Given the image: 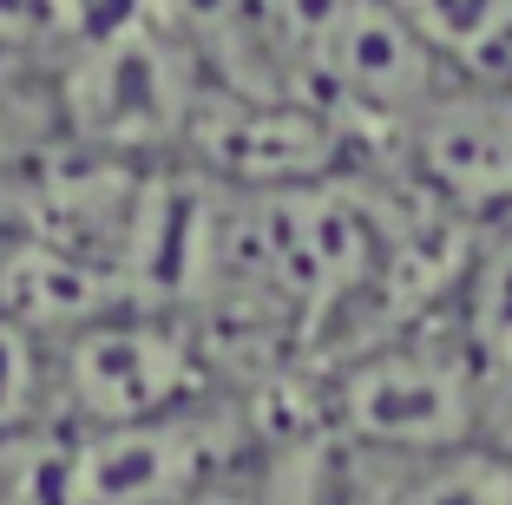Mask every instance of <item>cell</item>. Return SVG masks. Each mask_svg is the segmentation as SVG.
Masks as SVG:
<instances>
[{
	"label": "cell",
	"mask_w": 512,
	"mask_h": 505,
	"mask_svg": "<svg viewBox=\"0 0 512 505\" xmlns=\"http://www.w3.org/2000/svg\"><path fill=\"white\" fill-rule=\"evenodd\" d=\"M381 486L368 505H512V453L493 440L440 446L414 460H375Z\"/></svg>",
	"instance_id": "cell-9"
},
{
	"label": "cell",
	"mask_w": 512,
	"mask_h": 505,
	"mask_svg": "<svg viewBox=\"0 0 512 505\" xmlns=\"http://www.w3.org/2000/svg\"><path fill=\"white\" fill-rule=\"evenodd\" d=\"M191 505H270V499H263V492H250V486H237V479H211V486H204V492H197V499Z\"/></svg>",
	"instance_id": "cell-15"
},
{
	"label": "cell",
	"mask_w": 512,
	"mask_h": 505,
	"mask_svg": "<svg viewBox=\"0 0 512 505\" xmlns=\"http://www.w3.org/2000/svg\"><path fill=\"white\" fill-rule=\"evenodd\" d=\"M46 119H60L53 112V92L33 99L27 66H0V191L14 178H27V164L46 151Z\"/></svg>",
	"instance_id": "cell-13"
},
{
	"label": "cell",
	"mask_w": 512,
	"mask_h": 505,
	"mask_svg": "<svg viewBox=\"0 0 512 505\" xmlns=\"http://www.w3.org/2000/svg\"><path fill=\"white\" fill-rule=\"evenodd\" d=\"M178 151L211 184H224L237 197H263V191H296V184L335 178L348 164V132L316 99H283V92L211 86L204 79Z\"/></svg>",
	"instance_id": "cell-5"
},
{
	"label": "cell",
	"mask_w": 512,
	"mask_h": 505,
	"mask_svg": "<svg viewBox=\"0 0 512 505\" xmlns=\"http://www.w3.org/2000/svg\"><path fill=\"white\" fill-rule=\"evenodd\" d=\"M440 66L480 73L512 53V0H388Z\"/></svg>",
	"instance_id": "cell-10"
},
{
	"label": "cell",
	"mask_w": 512,
	"mask_h": 505,
	"mask_svg": "<svg viewBox=\"0 0 512 505\" xmlns=\"http://www.w3.org/2000/svg\"><path fill=\"white\" fill-rule=\"evenodd\" d=\"M0 505H60L53 492H46V479H40V453H33V466H27V473L0 479Z\"/></svg>",
	"instance_id": "cell-14"
},
{
	"label": "cell",
	"mask_w": 512,
	"mask_h": 505,
	"mask_svg": "<svg viewBox=\"0 0 512 505\" xmlns=\"http://www.w3.org/2000/svg\"><path fill=\"white\" fill-rule=\"evenodd\" d=\"M204 328L184 309L119 302L53 342V427H125L204 401Z\"/></svg>",
	"instance_id": "cell-3"
},
{
	"label": "cell",
	"mask_w": 512,
	"mask_h": 505,
	"mask_svg": "<svg viewBox=\"0 0 512 505\" xmlns=\"http://www.w3.org/2000/svg\"><path fill=\"white\" fill-rule=\"evenodd\" d=\"M309 73L335 92L342 105L368 112V119H401L414 125L427 105L440 99V73L447 66L421 46V33L394 14L388 0H348L342 20L316 40Z\"/></svg>",
	"instance_id": "cell-6"
},
{
	"label": "cell",
	"mask_w": 512,
	"mask_h": 505,
	"mask_svg": "<svg viewBox=\"0 0 512 505\" xmlns=\"http://www.w3.org/2000/svg\"><path fill=\"white\" fill-rule=\"evenodd\" d=\"M53 112L66 138L106 158H151L184 145L191 105L204 92V73L191 66V46L171 40L158 20L112 14L66 66H53Z\"/></svg>",
	"instance_id": "cell-2"
},
{
	"label": "cell",
	"mask_w": 512,
	"mask_h": 505,
	"mask_svg": "<svg viewBox=\"0 0 512 505\" xmlns=\"http://www.w3.org/2000/svg\"><path fill=\"white\" fill-rule=\"evenodd\" d=\"M53 433V342L0 309V446Z\"/></svg>",
	"instance_id": "cell-11"
},
{
	"label": "cell",
	"mask_w": 512,
	"mask_h": 505,
	"mask_svg": "<svg viewBox=\"0 0 512 505\" xmlns=\"http://www.w3.org/2000/svg\"><path fill=\"white\" fill-rule=\"evenodd\" d=\"M493 381L447 328H388L329 374L322 414L362 460H414L486 433Z\"/></svg>",
	"instance_id": "cell-1"
},
{
	"label": "cell",
	"mask_w": 512,
	"mask_h": 505,
	"mask_svg": "<svg viewBox=\"0 0 512 505\" xmlns=\"http://www.w3.org/2000/svg\"><path fill=\"white\" fill-rule=\"evenodd\" d=\"M119 302L132 296H125L112 263H99V256L73 250L60 237H40L27 223H0V309L27 322L33 335L60 342V335L86 328L92 315L119 309Z\"/></svg>",
	"instance_id": "cell-7"
},
{
	"label": "cell",
	"mask_w": 512,
	"mask_h": 505,
	"mask_svg": "<svg viewBox=\"0 0 512 505\" xmlns=\"http://www.w3.org/2000/svg\"><path fill=\"white\" fill-rule=\"evenodd\" d=\"M99 27V0H0V66H66Z\"/></svg>",
	"instance_id": "cell-12"
},
{
	"label": "cell",
	"mask_w": 512,
	"mask_h": 505,
	"mask_svg": "<svg viewBox=\"0 0 512 505\" xmlns=\"http://www.w3.org/2000/svg\"><path fill=\"white\" fill-rule=\"evenodd\" d=\"M447 335L480 361L486 381H512V210L473 230L467 269L447 296Z\"/></svg>",
	"instance_id": "cell-8"
},
{
	"label": "cell",
	"mask_w": 512,
	"mask_h": 505,
	"mask_svg": "<svg viewBox=\"0 0 512 505\" xmlns=\"http://www.w3.org/2000/svg\"><path fill=\"white\" fill-rule=\"evenodd\" d=\"M230 460L237 433L204 401L125 427H53L40 440V479L60 505H191Z\"/></svg>",
	"instance_id": "cell-4"
}]
</instances>
